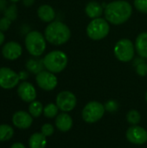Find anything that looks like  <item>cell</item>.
Returning a JSON list of instances; mask_svg holds the SVG:
<instances>
[{
    "instance_id": "cell-1",
    "label": "cell",
    "mask_w": 147,
    "mask_h": 148,
    "mask_svg": "<svg viewBox=\"0 0 147 148\" xmlns=\"http://www.w3.org/2000/svg\"><path fill=\"white\" fill-rule=\"evenodd\" d=\"M104 14L108 23L120 25L129 20L133 14V7L126 0H115L106 5Z\"/></svg>"
},
{
    "instance_id": "cell-2",
    "label": "cell",
    "mask_w": 147,
    "mask_h": 148,
    "mask_svg": "<svg viewBox=\"0 0 147 148\" xmlns=\"http://www.w3.org/2000/svg\"><path fill=\"white\" fill-rule=\"evenodd\" d=\"M44 36L50 44L59 46L68 42L71 37V30L64 23L61 21H53L46 27Z\"/></svg>"
},
{
    "instance_id": "cell-3",
    "label": "cell",
    "mask_w": 147,
    "mask_h": 148,
    "mask_svg": "<svg viewBox=\"0 0 147 148\" xmlns=\"http://www.w3.org/2000/svg\"><path fill=\"white\" fill-rule=\"evenodd\" d=\"M47 40L41 32L37 30H32L27 33L24 40L27 51L33 56L38 57L42 56L47 46Z\"/></svg>"
},
{
    "instance_id": "cell-4",
    "label": "cell",
    "mask_w": 147,
    "mask_h": 148,
    "mask_svg": "<svg viewBox=\"0 0 147 148\" xmlns=\"http://www.w3.org/2000/svg\"><path fill=\"white\" fill-rule=\"evenodd\" d=\"M43 60L45 69L54 74L61 73L68 65V56L62 50H53L48 53Z\"/></svg>"
},
{
    "instance_id": "cell-5",
    "label": "cell",
    "mask_w": 147,
    "mask_h": 148,
    "mask_svg": "<svg viewBox=\"0 0 147 148\" xmlns=\"http://www.w3.org/2000/svg\"><path fill=\"white\" fill-rule=\"evenodd\" d=\"M86 32L88 36L94 41L102 40L110 32V25L106 18L98 17L93 19L87 26Z\"/></svg>"
},
{
    "instance_id": "cell-6",
    "label": "cell",
    "mask_w": 147,
    "mask_h": 148,
    "mask_svg": "<svg viewBox=\"0 0 147 148\" xmlns=\"http://www.w3.org/2000/svg\"><path fill=\"white\" fill-rule=\"evenodd\" d=\"M113 53L119 61L122 62H128L134 57L135 46L130 39L122 38L115 43Z\"/></svg>"
},
{
    "instance_id": "cell-7",
    "label": "cell",
    "mask_w": 147,
    "mask_h": 148,
    "mask_svg": "<svg viewBox=\"0 0 147 148\" xmlns=\"http://www.w3.org/2000/svg\"><path fill=\"white\" fill-rule=\"evenodd\" d=\"M105 107L102 103L93 101H89L82 109L81 116L84 121L89 124L99 121L105 114Z\"/></svg>"
},
{
    "instance_id": "cell-8",
    "label": "cell",
    "mask_w": 147,
    "mask_h": 148,
    "mask_svg": "<svg viewBox=\"0 0 147 148\" xmlns=\"http://www.w3.org/2000/svg\"><path fill=\"white\" fill-rule=\"evenodd\" d=\"M55 101L58 108L64 113L72 111L77 104L76 96L68 90L60 92L56 96Z\"/></svg>"
},
{
    "instance_id": "cell-9",
    "label": "cell",
    "mask_w": 147,
    "mask_h": 148,
    "mask_svg": "<svg viewBox=\"0 0 147 148\" xmlns=\"http://www.w3.org/2000/svg\"><path fill=\"white\" fill-rule=\"evenodd\" d=\"M20 81L19 75L10 68H0V87L4 89L15 88Z\"/></svg>"
},
{
    "instance_id": "cell-10",
    "label": "cell",
    "mask_w": 147,
    "mask_h": 148,
    "mask_svg": "<svg viewBox=\"0 0 147 148\" xmlns=\"http://www.w3.org/2000/svg\"><path fill=\"white\" fill-rule=\"evenodd\" d=\"M36 81L40 88L45 91H51L55 89L58 84L57 77L54 73L48 70H42L36 76Z\"/></svg>"
},
{
    "instance_id": "cell-11",
    "label": "cell",
    "mask_w": 147,
    "mask_h": 148,
    "mask_svg": "<svg viewBox=\"0 0 147 148\" xmlns=\"http://www.w3.org/2000/svg\"><path fill=\"white\" fill-rule=\"evenodd\" d=\"M129 142L135 145H143L147 142V131L138 125L130 127L126 134Z\"/></svg>"
},
{
    "instance_id": "cell-12",
    "label": "cell",
    "mask_w": 147,
    "mask_h": 148,
    "mask_svg": "<svg viewBox=\"0 0 147 148\" xmlns=\"http://www.w3.org/2000/svg\"><path fill=\"white\" fill-rule=\"evenodd\" d=\"M23 54L22 46L15 41H10L4 43L2 48L3 56L10 61H14L18 59Z\"/></svg>"
},
{
    "instance_id": "cell-13",
    "label": "cell",
    "mask_w": 147,
    "mask_h": 148,
    "mask_svg": "<svg viewBox=\"0 0 147 148\" xmlns=\"http://www.w3.org/2000/svg\"><path fill=\"white\" fill-rule=\"evenodd\" d=\"M17 94L25 102H32L36 98V90L35 87L28 82H23L18 85Z\"/></svg>"
},
{
    "instance_id": "cell-14",
    "label": "cell",
    "mask_w": 147,
    "mask_h": 148,
    "mask_svg": "<svg viewBox=\"0 0 147 148\" xmlns=\"http://www.w3.org/2000/svg\"><path fill=\"white\" fill-rule=\"evenodd\" d=\"M12 122L15 127L20 129H27L32 125L33 119L30 114L25 111H18L13 114Z\"/></svg>"
},
{
    "instance_id": "cell-15",
    "label": "cell",
    "mask_w": 147,
    "mask_h": 148,
    "mask_svg": "<svg viewBox=\"0 0 147 148\" xmlns=\"http://www.w3.org/2000/svg\"><path fill=\"white\" fill-rule=\"evenodd\" d=\"M37 16L41 21L44 23H51L55 21V11L54 8L49 4H42L37 9Z\"/></svg>"
},
{
    "instance_id": "cell-16",
    "label": "cell",
    "mask_w": 147,
    "mask_h": 148,
    "mask_svg": "<svg viewBox=\"0 0 147 148\" xmlns=\"http://www.w3.org/2000/svg\"><path fill=\"white\" fill-rule=\"evenodd\" d=\"M55 127L61 132H68L73 127V119L67 113H62L56 116Z\"/></svg>"
},
{
    "instance_id": "cell-17",
    "label": "cell",
    "mask_w": 147,
    "mask_h": 148,
    "mask_svg": "<svg viewBox=\"0 0 147 148\" xmlns=\"http://www.w3.org/2000/svg\"><path fill=\"white\" fill-rule=\"evenodd\" d=\"M85 12L89 18L94 19V18L101 17L103 15L104 8L100 3L95 1H91L87 3L85 7Z\"/></svg>"
},
{
    "instance_id": "cell-18",
    "label": "cell",
    "mask_w": 147,
    "mask_h": 148,
    "mask_svg": "<svg viewBox=\"0 0 147 148\" xmlns=\"http://www.w3.org/2000/svg\"><path fill=\"white\" fill-rule=\"evenodd\" d=\"M135 50L139 57L147 59V32H142L138 35L135 40Z\"/></svg>"
},
{
    "instance_id": "cell-19",
    "label": "cell",
    "mask_w": 147,
    "mask_h": 148,
    "mask_svg": "<svg viewBox=\"0 0 147 148\" xmlns=\"http://www.w3.org/2000/svg\"><path fill=\"white\" fill-rule=\"evenodd\" d=\"M29 148H45L47 146L46 137L42 133L33 134L29 140Z\"/></svg>"
},
{
    "instance_id": "cell-20",
    "label": "cell",
    "mask_w": 147,
    "mask_h": 148,
    "mask_svg": "<svg viewBox=\"0 0 147 148\" xmlns=\"http://www.w3.org/2000/svg\"><path fill=\"white\" fill-rule=\"evenodd\" d=\"M25 67L29 72L35 74V75H37L38 73L42 71L43 69L45 68L44 64H43V60L35 59V58H31V59L28 60Z\"/></svg>"
},
{
    "instance_id": "cell-21",
    "label": "cell",
    "mask_w": 147,
    "mask_h": 148,
    "mask_svg": "<svg viewBox=\"0 0 147 148\" xmlns=\"http://www.w3.org/2000/svg\"><path fill=\"white\" fill-rule=\"evenodd\" d=\"M43 106L40 101H34L30 102L29 107V112L32 117L37 118L39 117L42 113H43Z\"/></svg>"
},
{
    "instance_id": "cell-22",
    "label": "cell",
    "mask_w": 147,
    "mask_h": 148,
    "mask_svg": "<svg viewBox=\"0 0 147 148\" xmlns=\"http://www.w3.org/2000/svg\"><path fill=\"white\" fill-rule=\"evenodd\" d=\"M14 134L13 128L9 125H0V141H7L12 138Z\"/></svg>"
},
{
    "instance_id": "cell-23",
    "label": "cell",
    "mask_w": 147,
    "mask_h": 148,
    "mask_svg": "<svg viewBox=\"0 0 147 148\" xmlns=\"http://www.w3.org/2000/svg\"><path fill=\"white\" fill-rule=\"evenodd\" d=\"M58 110H59V108H58L56 104L49 103L43 108V114L45 117L52 119V118L56 117L58 115Z\"/></svg>"
},
{
    "instance_id": "cell-24",
    "label": "cell",
    "mask_w": 147,
    "mask_h": 148,
    "mask_svg": "<svg viewBox=\"0 0 147 148\" xmlns=\"http://www.w3.org/2000/svg\"><path fill=\"white\" fill-rule=\"evenodd\" d=\"M126 120L128 121V123H130L132 126H136L140 122L141 120V116L139 112H138L137 110H130L127 114H126Z\"/></svg>"
},
{
    "instance_id": "cell-25",
    "label": "cell",
    "mask_w": 147,
    "mask_h": 148,
    "mask_svg": "<svg viewBox=\"0 0 147 148\" xmlns=\"http://www.w3.org/2000/svg\"><path fill=\"white\" fill-rule=\"evenodd\" d=\"M4 16L8 17L11 21H14V20L16 19V17H17V9H16V4H12V5L9 6L5 10Z\"/></svg>"
},
{
    "instance_id": "cell-26",
    "label": "cell",
    "mask_w": 147,
    "mask_h": 148,
    "mask_svg": "<svg viewBox=\"0 0 147 148\" xmlns=\"http://www.w3.org/2000/svg\"><path fill=\"white\" fill-rule=\"evenodd\" d=\"M133 4L138 11L147 14V0H134Z\"/></svg>"
},
{
    "instance_id": "cell-27",
    "label": "cell",
    "mask_w": 147,
    "mask_h": 148,
    "mask_svg": "<svg viewBox=\"0 0 147 148\" xmlns=\"http://www.w3.org/2000/svg\"><path fill=\"white\" fill-rule=\"evenodd\" d=\"M105 109L109 113H114L119 109V103L114 100H109L104 104Z\"/></svg>"
},
{
    "instance_id": "cell-28",
    "label": "cell",
    "mask_w": 147,
    "mask_h": 148,
    "mask_svg": "<svg viewBox=\"0 0 147 148\" xmlns=\"http://www.w3.org/2000/svg\"><path fill=\"white\" fill-rule=\"evenodd\" d=\"M135 66H136V73L139 76L147 75V63L145 61L136 64Z\"/></svg>"
},
{
    "instance_id": "cell-29",
    "label": "cell",
    "mask_w": 147,
    "mask_h": 148,
    "mask_svg": "<svg viewBox=\"0 0 147 148\" xmlns=\"http://www.w3.org/2000/svg\"><path fill=\"white\" fill-rule=\"evenodd\" d=\"M54 132H55L54 127H53L51 124H49V123L44 124V125L42 127V128H41V133H42L45 137H49V136L53 135Z\"/></svg>"
},
{
    "instance_id": "cell-30",
    "label": "cell",
    "mask_w": 147,
    "mask_h": 148,
    "mask_svg": "<svg viewBox=\"0 0 147 148\" xmlns=\"http://www.w3.org/2000/svg\"><path fill=\"white\" fill-rule=\"evenodd\" d=\"M11 20H10L8 17L3 16L2 18H0V30L1 31H6L9 29L10 24H11Z\"/></svg>"
},
{
    "instance_id": "cell-31",
    "label": "cell",
    "mask_w": 147,
    "mask_h": 148,
    "mask_svg": "<svg viewBox=\"0 0 147 148\" xmlns=\"http://www.w3.org/2000/svg\"><path fill=\"white\" fill-rule=\"evenodd\" d=\"M18 75H19V78H20V80H25V79H27V78L29 77L28 73H27V72H25V71H21Z\"/></svg>"
},
{
    "instance_id": "cell-32",
    "label": "cell",
    "mask_w": 147,
    "mask_h": 148,
    "mask_svg": "<svg viewBox=\"0 0 147 148\" xmlns=\"http://www.w3.org/2000/svg\"><path fill=\"white\" fill-rule=\"evenodd\" d=\"M35 3V0H23V3L26 7H30Z\"/></svg>"
},
{
    "instance_id": "cell-33",
    "label": "cell",
    "mask_w": 147,
    "mask_h": 148,
    "mask_svg": "<svg viewBox=\"0 0 147 148\" xmlns=\"http://www.w3.org/2000/svg\"><path fill=\"white\" fill-rule=\"evenodd\" d=\"M10 148H26L24 147V145L23 144H22V143H20V142H16V143H14Z\"/></svg>"
},
{
    "instance_id": "cell-34",
    "label": "cell",
    "mask_w": 147,
    "mask_h": 148,
    "mask_svg": "<svg viewBox=\"0 0 147 148\" xmlns=\"http://www.w3.org/2000/svg\"><path fill=\"white\" fill-rule=\"evenodd\" d=\"M4 39H5V36H4V34H3V32L0 30V46H1V45L3 43V42H4Z\"/></svg>"
},
{
    "instance_id": "cell-35",
    "label": "cell",
    "mask_w": 147,
    "mask_h": 148,
    "mask_svg": "<svg viewBox=\"0 0 147 148\" xmlns=\"http://www.w3.org/2000/svg\"><path fill=\"white\" fill-rule=\"evenodd\" d=\"M10 2H12V3H16V2H18V1H20V0H10Z\"/></svg>"
},
{
    "instance_id": "cell-36",
    "label": "cell",
    "mask_w": 147,
    "mask_h": 148,
    "mask_svg": "<svg viewBox=\"0 0 147 148\" xmlns=\"http://www.w3.org/2000/svg\"><path fill=\"white\" fill-rule=\"evenodd\" d=\"M146 102H147V91H146Z\"/></svg>"
}]
</instances>
